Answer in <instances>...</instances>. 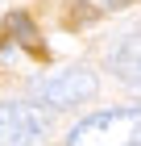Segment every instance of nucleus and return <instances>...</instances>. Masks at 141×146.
<instances>
[{"label":"nucleus","mask_w":141,"mask_h":146,"mask_svg":"<svg viewBox=\"0 0 141 146\" xmlns=\"http://www.w3.org/2000/svg\"><path fill=\"white\" fill-rule=\"evenodd\" d=\"M66 146H141V104L137 109H108L79 121Z\"/></svg>","instance_id":"nucleus-1"},{"label":"nucleus","mask_w":141,"mask_h":146,"mask_svg":"<svg viewBox=\"0 0 141 146\" xmlns=\"http://www.w3.org/2000/svg\"><path fill=\"white\" fill-rule=\"evenodd\" d=\"M96 92H100V79L87 67H71V71H58V75L33 84V96L42 104H50V109H75V104L91 100Z\"/></svg>","instance_id":"nucleus-2"},{"label":"nucleus","mask_w":141,"mask_h":146,"mask_svg":"<svg viewBox=\"0 0 141 146\" xmlns=\"http://www.w3.org/2000/svg\"><path fill=\"white\" fill-rule=\"evenodd\" d=\"M46 142V113L25 100L0 104V146H42Z\"/></svg>","instance_id":"nucleus-3"},{"label":"nucleus","mask_w":141,"mask_h":146,"mask_svg":"<svg viewBox=\"0 0 141 146\" xmlns=\"http://www.w3.org/2000/svg\"><path fill=\"white\" fill-rule=\"evenodd\" d=\"M112 71H116L129 88H141V34L125 38V42L112 50Z\"/></svg>","instance_id":"nucleus-4"},{"label":"nucleus","mask_w":141,"mask_h":146,"mask_svg":"<svg viewBox=\"0 0 141 146\" xmlns=\"http://www.w3.org/2000/svg\"><path fill=\"white\" fill-rule=\"evenodd\" d=\"M4 34L17 46H25V50H37V25H33L25 13H9V17H4Z\"/></svg>","instance_id":"nucleus-5"}]
</instances>
